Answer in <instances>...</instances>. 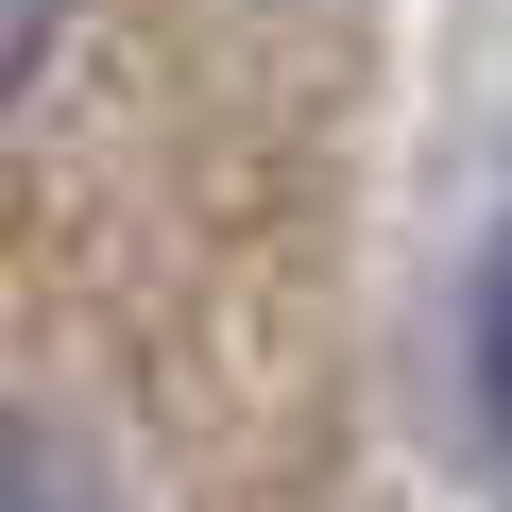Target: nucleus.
Listing matches in <instances>:
<instances>
[{"instance_id": "f257e3e1", "label": "nucleus", "mask_w": 512, "mask_h": 512, "mask_svg": "<svg viewBox=\"0 0 512 512\" xmlns=\"http://www.w3.org/2000/svg\"><path fill=\"white\" fill-rule=\"evenodd\" d=\"M461 342H478V410L512 427V222H495V256H478V325H461Z\"/></svg>"}, {"instance_id": "f03ea898", "label": "nucleus", "mask_w": 512, "mask_h": 512, "mask_svg": "<svg viewBox=\"0 0 512 512\" xmlns=\"http://www.w3.org/2000/svg\"><path fill=\"white\" fill-rule=\"evenodd\" d=\"M0 512H103L86 444H69V427H18V495H0Z\"/></svg>"}]
</instances>
